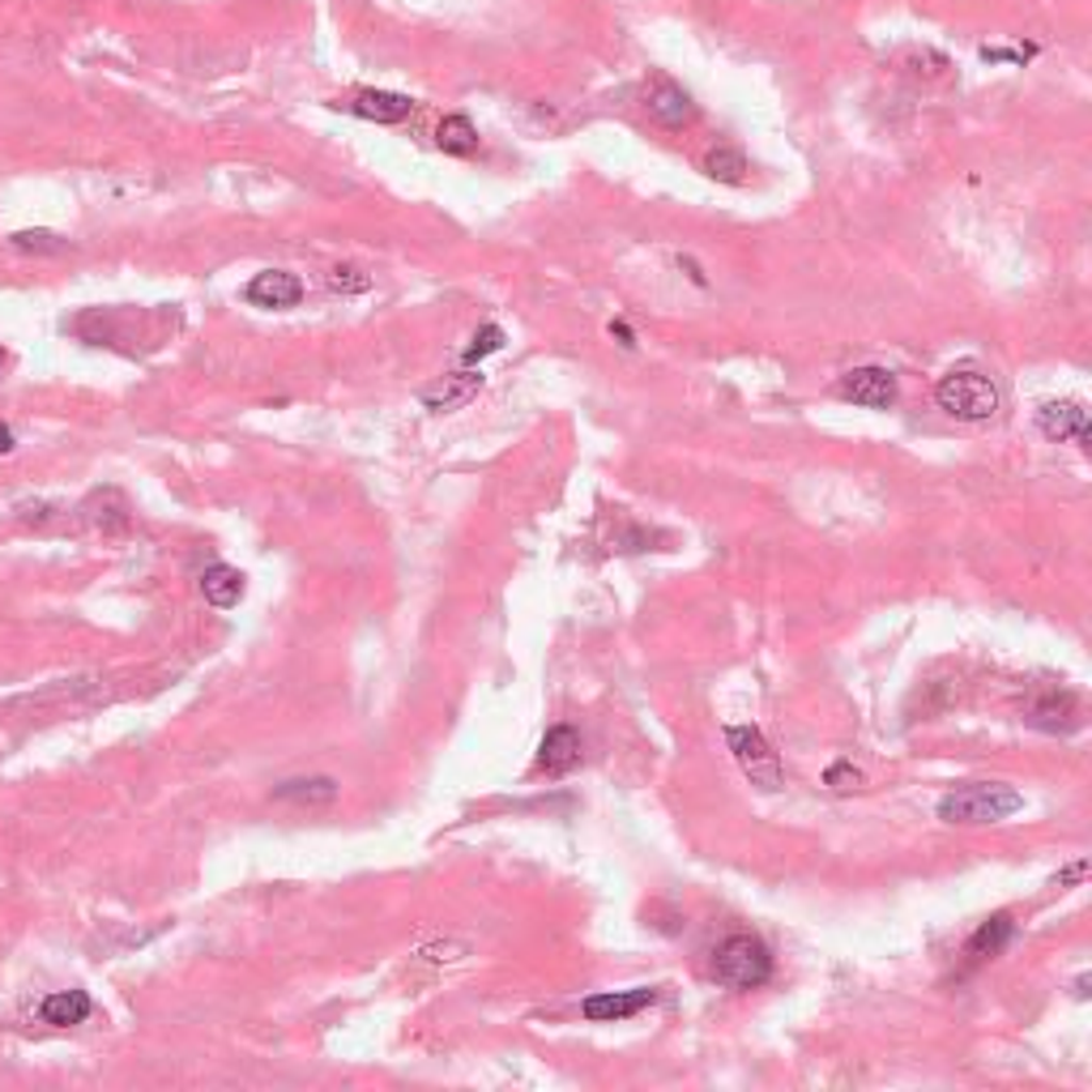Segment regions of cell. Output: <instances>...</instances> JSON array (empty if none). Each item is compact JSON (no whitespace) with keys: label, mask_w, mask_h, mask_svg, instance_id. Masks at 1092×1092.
<instances>
[{"label":"cell","mask_w":1092,"mask_h":1092,"mask_svg":"<svg viewBox=\"0 0 1092 1092\" xmlns=\"http://www.w3.org/2000/svg\"><path fill=\"white\" fill-rule=\"evenodd\" d=\"M13 247H17V252H60L64 243H60L51 230H17V235H13Z\"/></svg>","instance_id":"603a6c76"},{"label":"cell","mask_w":1092,"mask_h":1092,"mask_svg":"<svg viewBox=\"0 0 1092 1092\" xmlns=\"http://www.w3.org/2000/svg\"><path fill=\"white\" fill-rule=\"evenodd\" d=\"M13 448V431L9 427H0V452H9Z\"/></svg>","instance_id":"83f0119b"},{"label":"cell","mask_w":1092,"mask_h":1092,"mask_svg":"<svg viewBox=\"0 0 1092 1092\" xmlns=\"http://www.w3.org/2000/svg\"><path fill=\"white\" fill-rule=\"evenodd\" d=\"M350 111L371 119V124H401L414 111V102L405 94H392V90H363V94H354Z\"/></svg>","instance_id":"4fadbf2b"},{"label":"cell","mask_w":1092,"mask_h":1092,"mask_svg":"<svg viewBox=\"0 0 1092 1092\" xmlns=\"http://www.w3.org/2000/svg\"><path fill=\"white\" fill-rule=\"evenodd\" d=\"M657 1002V990L653 985H636V990H601V994H589L580 1002V1015L589 1024H614V1019H631L640 1015L644 1007Z\"/></svg>","instance_id":"5b68a950"},{"label":"cell","mask_w":1092,"mask_h":1092,"mask_svg":"<svg viewBox=\"0 0 1092 1092\" xmlns=\"http://www.w3.org/2000/svg\"><path fill=\"white\" fill-rule=\"evenodd\" d=\"M1083 874H1088V862H1083V857H1079V862H1075V866H1066V870H1062V874H1054V887H1066V883H1079V879H1083Z\"/></svg>","instance_id":"d4e9b609"},{"label":"cell","mask_w":1092,"mask_h":1092,"mask_svg":"<svg viewBox=\"0 0 1092 1092\" xmlns=\"http://www.w3.org/2000/svg\"><path fill=\"white\" fill-rule=\"evenodd\" d=\"M712 977L725 990H759L772 977V951L759 934H729L712 951Z\"/></svg>","instance_id":"7a4b0ae2"},{"label":"cell","mask_w":1092,"mask_h":1092,"mask_svg":"<svg viewBox=\"0 0 1092 1092\" xmlns=\"http://www.w3.org/2000/svg\"><path fill=\"white\" fill-rule=\"evenodd\" d=\"M277 802H294V806H328L337 798V781L333 776H299L273 789Z\"/></svg>","instance_id":"e0dca14e"},{"label":"cell","mask_w":1092,"mask_h":1092,"mask_svg":"<svg viewBox=\"0 0 1092 1092\" xmlns=\"http://www.w3.org/2000/svg\"><path fill=\"white\" fill-rule=\"evenodd\" d=\"M435 145H439L444 154L465 158V154H473V149H478V128H473L465 115H444V119H439V128H435Z\"/></svg>","instance_id":"ac0fdd59"},{"label":"cell","mask_w":1092,"mask_h":1092,"mask_svg":"<svg viewBox=\"0 0 1092 1092\" xmlns=\"http://www.w3.org/2000/svg\"><path fill=\"white\" fill-rule=\"evenodd\" d=\"M328 286L341 290V294H358V290L371 286V277H367L363 269H354V264H337V269L328 273Z\"/></svg>","instance_id":"7402d4cb"},{"label":"cell","mask_w":1092,"mask_h":1092,"mask_svg":"<svg viewBox=\"0 0 1092 1092\" xmlns=\"http://www.w3.org/2000/svg\"><path fill=\"white\" fill-rule=\"evenodd\" d=\"M840 397L866 410H887L896 401V375L887 367H853L840 375Z\"/></svg>","instance_id":"8992f818"},{"label":"cell","mask_w":1092,"mask_h":1092,"mask_svg":"<svg viewBox=\"0 0 1092 1092\" xmlns=\"http://www.w3.org/2000/svg\"><path fill=\"white\" fill-rule=\"evenodd\" d=\"M704 171H708L712 179H721V183H742L746 158H742L738 149H729V145H717V149L704 154Z\"/></svg>","instance_id":"d6986e66"},{"label":"cell","mask_w":1092,"mask_h":1092,"mask_svg":"<svg viewBox=\"0 0 1092 1092\" xmlns=\"http://www.w3.org/2000/svg\"><path fill=\"white\" fill-rule=\"evenodd\" d=\"M934 401L964 422H985L998 414V384L977 371V367H951L938 384H934Z\"/></svg>","instance_id":"3957f363"},{"label":"cell","mask_w":1092,"mask_h":1092,"mask_svg":"<svg viewBox=\"0 0 1092 1092\" xmlns=\"http://www.w3.org/2000/svg\"><path fill=\"white\" fill-rule=\"evenodd\" d=\"M1071 994H1075V998H1088V973L1075 977V990H1071Z\"/></svg>","instance_id":"4316f807"},{"label":"cell","mask_w":1092,"mask_h":1092,"mask_svg":"<svg viewBox=\"0 0 1092 1092\" xmlns=\"http://www.w3.org/2000/svg\"><path fill=\"white\" fill-rule=\"evenodd\" d=\"M247 303H256V307H294L299 299H303V282L294 277V273H286V269H264V273H256L252 282H247Z\"/></svg>","instance_id":"30bf717a"},{"label":"cell","mask_w":1092,"mask_h":1092,"mask_svg":"<svg viewBox=\"0 0 1092 1092\" xmlns=\"http://www.w3.org/2000/svg\"><path fill=\"white\" fill-rule=\"evenodd\" d=\"M580 764V734L572 725H550L542 746H537V772L546 776H563L567 768Z\"/></svg>","instance_id":"7c38bea8"},{"label":"cell","mask_w":1092,"mask_h":1092,"mask_svg":"<svg viewBox=\"0 0 1092 1092\" xmlns=\"http://www.w3.org/2000/svg\"><path fill=\"white\" fill-rule=\"evenodd\" d=\"M1037 427L1045 439H1075L1088 444V410L1079 401H1045L1037 410Z\"/></svg>","instance_id":"9c48e42d"},{"label":"cell","mask_w":1092,"mask_h":1092,"mask_svg":"<svg viewBox=\"0 0 1092 1092\" xmlns=\"http://www.w3.org/2000/svg\"><path fill=\"white\" fill-rule=\"evenodd\" d=\"M644 107H648V115H653L657 124H665V128H682V124L695 119L691 94H687L678 81H670V77H653V81H648Z\"/></svg>","instance_id":"52a82bcc"},{"label":"cell","mask_w":1092,"mask_h":1092,"mask_svg":"<svg viewBox=\"0 0 1092 1092\" xmlns=\"http://www.w3.org/2000/svg\"><path fill=\"white\" fill-rule=\"evenodd\" d=\"M90 1011H94V1002H90V994H85V990H55V994H47V998H43V1007H38L43 1024H51V1028L85 1024V1019H90Z\"/></svg>","instance_id":"5bb4252c"},{"label":"cell","mask_w":1092,"mask_h":1092,"mask_svg":"<svg viewBox=\"0 0 1092 1092\" xmlns=\"http://www.w3.org/2000/svg\"><path fill=\"white\" fill-rule=\"evenodd\" d=\"M610 337H619L623 346H636V337H631V328H627L623 320H614V324H610Z\"/></svg>","instance_id":"484cf974"},{"label":"cell","mask_w":1092,"mask_h":1092,"mask_svg":"<svg viewBox=\"0 0 1092 1092\" xmlns=\"http://www.w3.org/2000/svg\"><path fill=\"white\" fill-rule=\"evenodd\" d=\"M823 785H828L832 793H853V789H862V768H853L849 759H836V764H828Z\"/></svg>","instance_id":"44dd1931"},{"label":"cell","mask_w":1092,"mask_h":1092,"mask_svg":"<svg viewBox=\"0 0 1092 1092\" xmlns=\"http://www.w3.org/2000/svg\"><path fill=\"white\" fill-rule=\"evenodd\" d=\"M938 819L943 823H998L1015 810H1024V793L998 781H977V785H960L951 793L938 798Z\"/></svg>","instance_id":"6da1fadb"},{"label":"cell","mask_w":1092,"mask_h":1092,"mask_svg":"<svg viewBox=\"0 0 1092 1092\" xmlns=\"http://www.w3.org/2000/svg\"><path fill=\"white\" fill-rule=\"evenodd\" d=\"M465 951H469L465 943H427L418 956H422V960H431V964H448V960H461Z\"/></svg>","instance_id":"cb8c5ba5"},{"label":"cell","mask_w":1092,"mask_h":1092,"mask_svg":"<svg viewBox=\"0 0 1092 1092\" xmlns=\"http://www.w3.org/2000/svg\"><path fill=\"white\" fill-rule=\"evenodd\" d=\"M1011 934H1015L1011 913H994V917H985V921L973 930V938H968V960H973V964H981V960L998 956V951L1011 943Z\"/></svg>","instance_id":"2e32d148"},{"label":"cell","mask_w":1092,"mask_h":1092,"mask_svg":"<svg viewBox=\"0 0 1092 1092\" xmlns=\"http://www.w3.org/2000/svg\"><path fill=\"white\" fill-rule=\"evenodd\" d=\"M499 346H503V328H499V324H482V328L473 333V341L465 346L461 358H465V367H473V363H482L486 354H495Z\"/></svg>","instance_id":"ffe728a7"},{"label":"cell","mask_w":1092,"mask_h":1092,"mask_svg":"<svg viewBox=\"0 0 1092 1092\" xmlns=\"http://www.w3.org/2000/svg\"><path fill=\"white\" fill-rule=\"evenodd\" d=\"M243 589H247V584H243V572L230 567V563H213V567H205V576H200V593H205V601L218 606V610L239 606Z\"/></svg>","instance_id":"9a60e30c"},{"label":"cell","mask_w":1092,"mask_h":1092,"mask_svg":"<svg viewBox=\"0 0 1092 1092\" xmlns=\"http://www.w3.org/2000/svg\"><path fill=\"white\" fill-rule=\"evenodd\" d=\"M1024 721L1037 725V729H1045V734H1066V729L1079 725V700H1075L1071 691H1049V695H1041L1037 704H1028V717H1024Z\"/></svg>","instance_id":"8fae6325"},{"label":"cell","mask_w":1092,"mask_h":1092,"mask_svg":"<svg viewBox=\"0 0 1092 1092\" xmlns=\"http://www.w3.org/2000/svg\"><path fill=\"white\" fill-rule=\"evenodd\" d=\"M478 388H482V371L465 367V371H452V375H439L435 384H427L422 388V405L435 410V414H448V410L469 405L478 397Z\"/></svg>","instance_id":"ba28073f"},{"label":"cell","mask_w":1092,"mask_h":1092,"mask_svg":"<svg viewBox=\"0 0 1092 1092\" xmlns=\"http://www.w3.org/2000/svg\"><path fill=\"white\" fill-rule=\"evenodd\" d=\"M725 742L738 759V768L746 772L751 785H759L764 793H776L785 785V768L776 759V751L768 746V738L755 725H725Z\"/></svg>","instance_id":"277c9868"}]
</instances>
